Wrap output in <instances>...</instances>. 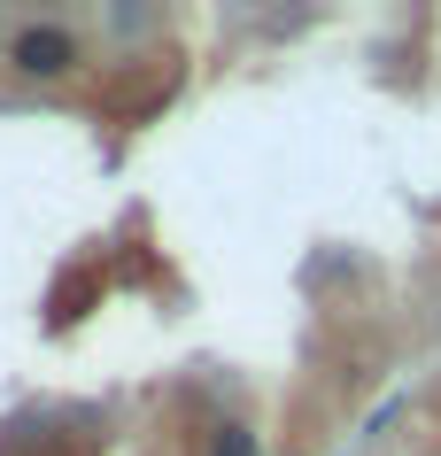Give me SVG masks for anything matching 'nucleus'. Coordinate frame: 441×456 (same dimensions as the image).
Listing matches in <instances>:
<instances>
[{
	"mask_svg": "<svg viewBox=\"0 0 441 456\" xmlns=\"http://www.w3.org/2000/svg\"><path fill=\"white\" fill-rule=\"evenodd\" d=\"M8 62H16L24 77H62V70H78V39L62 24H31V31H16Z\"/></svg>",
	"mask_w": 441,
	"mask_h": 456,
	"instance_id": "f257e3e1",
	"label": "nucleus"
},
{
	"mask_svg": "<svg viewBox=\"0 0 441 456\" xmlns=\"http://www.w3.org/2000/svg\"><path fill=\"white\" fill-rule=\"evenodd\" d=\"M209 456H264V449H256V433H248V426H217Z\"/></svg>",
	"mask_w": 441,
	"mask_h": 456,
	"instance_id": "f03ea898",
	"label": "nucleus"
}]
</instances>
